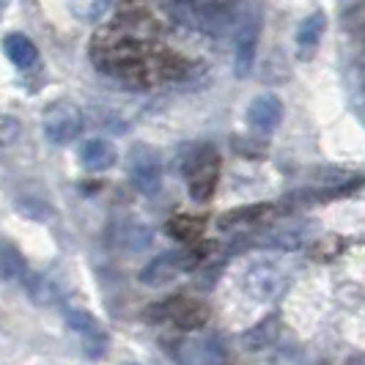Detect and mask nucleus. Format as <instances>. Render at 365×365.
I'll use <instances>...</instances> for the list:
<instances>
[{"label": "nucleus", "instance_id": "39448f33", "mask_svg": "<svg viewBox=\"0 0 365 365\" xmlns=\"http://www.w3.org/2000/svg\"><path fill=\"white\" fill-rule=\"evenodd\" d=\"M146 319L157 324H173L179 329H201L209 322V308L190 297H168L148 308Z\"/></svg>", "mask_w": 365, "mask_h": 365}, {"label": "nucleus", "instance_id": "423d86ee", "mask_svg": "<svg viewBox=\"0 0 365 365\" xmlns=\"http://www.w3.org/2000/svg\"><path fill=\"white\" fill-rule=\"evenodd\" d=\"M41 129L55 146H66L83 132V110L69 99H55L41 113Z\"/></svg>", "mask_w": 365, "mask_h": 365}, {"label": "nucleus", "instance_id": "a878e982", "mask_svg": "<svg viewBox=\"0 0 365 365\" xmlns=\"http://www.w3.org/2000/svg\"><path fill=\"white\" fill-rule=\"evenodd\" d=\"M349 363H365V354H354V357H349Z\"/></svg>", "mask_w": 365, "mask_h": 365}, {"label": "nucleus", "instance_id": "4be33fe9", "mask_svg": "<svg viewBox=\"0 0 365 365\" xmlns=\"http://www.w3.org/2000/svg\"><path fill=\"white\" fill-rule=\"evenodd\" d=\"M69 9L80 22H96L108 14L110 0H69Z\"/></svg>", "mask_w": 365, "mask_h": 365}, {"label": "nucleus", "instance_id": "9b49d317", "mask_svg": "<svg viewBox=\"0 0 365 365\" xmlns=\"http://www.w3.org/2000/svg\"><path fill=\"white\" fill-rule=\"evenodd\" d=\"M110 239H113L115 250H121V253H143L148 245L154 242V231L148 228L146 222H140V220L121 217L113 222Z\"/></svg>", "mask_w": 365, "mask_h": 365}, {"label": "nucleus", "instance_id": "aec40b11", "mask_svg": "<svg viewBox=\"0 0 365 365\" xmlns=\"http://www.w3.org/2000/svg\"><path fill=\"white\" fill-rule=\"evenodd\" d=\"M182 360H187V363H222L225 351L215 338L203 335V338H192V341L184 344Z\"/></svg>", "mask_w": 365, "mask_h": 365}, {"label": "nucleus", "instance_id": "6e6552de", "mask_svg": "<svg viewBox=\"0 0 365 365\" xmlns=\"http://www.w3.org/2000/svg\"><path fill=\"white\" fill-rule=\"evenodd\" d=\"M258 38H261V14H258V9H250L245 17L239 19L237 36H234V74L239 80L253 72Z\"/></svg>", "mask_w": 365, "mask_h": 365}, {"label": "nucleus", "instance_id": "f8f14e48", "mask_svg": "<svg viewBox=\"0 0 365 365\" xmlns=\"http://www.w3.org/2000/svg\"><path fill=\"white\" fill-rule=\"evenodd\" d=\"M308 242H311V225L308 222H286V225L269 228V231H264L253 239V245L272 247V250H297Z\"/></svg>", "mask_w": 365, "mask_h": 365}, {"label": "nucleus", "instance_id": "f03ea898", "mask_svg": "<svg viewBox=\"0 0 365 365\" xmlns=\"http://www.w3.org/2000/svg\"><path fill=\"white\" fill-rule=\"evenodd\" d=\"M212 245L209 242H190L179 250H168V253H160L157 258H151L146 267L140 269L138 280L143 286H165L170 280H176L179 274L195 272L201 267L206 256H209Z\"/></svg>", "mask_w": 365, "mask_h": 365}, {"label": "nucleus", "instance_id": "dca6fc26", "mask_svg": "<svg viewBox=\"0 0 365 365\" xmlns=\"http://www.w3.org/2000/svg\"><path fill=\"white\" fill-rule=\"evenodd\" d=\"M277 335H280V316L272 313V316L261 319L258 324H253L250 329H245L239 335V346L245 351H264V349H269L277 341Z\"/></svg>", "mask_w": 365, "mask_h": 365}, {"label": "nucleus", "instance_id": "1a4fd4ad", "mask_svg": "<svg viewBox=\"0 0 365 365\" xmlns=\"http://www.w3.org/2000/svg\"><path fill=\"white\" fill-rule=\"evenodd\" d=\"M286 286V274L272 261H256L242 274V292L256 302H269Z\"/></svg>", "mask_w": 365, "mask_h": 365}, {"label": "nucleus", "instance_id": "412c9836", "mask_svg": "<svg viewBox=\"0 0 365 365\" xmlns=\"http://www.w3.org/2000/svg\"><path fill=\"white\" fill-rule=\"evenodd\" d=\"M0 274L6 283H17L25 277V258L11 242H3L0 247Z\"/></svg>", "mask_w": 365, "mask_h": 365}, {"label": "nucleus", "instance_id": "4468645a", "mask_svg": "<svg viewBox=\"0 0 365 365\" xmlns=\"http://www.w3.org/2000/svg\"><path fill=\"white\" fill-rule=\"evenodd\" d=\"M324 28H327V17L324 11H311L308 17L297 25V34H294V53H297V61H311L319 44H322V36H324Z\"/></svg>", "mask_w": 365, "mask_h": 365}, {"label": "nucleus", "instance_id": "b1692460", "mask_svg": "<svg viewBox=\"0 0 365 365\" xmlns=\"http://www.w3.org/2000/svg\"><path fill=\"white\" fill-rule=\"evenodd\" d=\"M28 292H31V297H34L36 305H50V302L55 299L53 283H50L47 277H41V274H31V280H28Z\"/></svg>", "mask_w": 365, "mask_h": 365}, {"label": "nucleus", "instance_id": "9d476101", "mask_svg": "<svg viewBox=\"0 0 365 365\" xmlns=\"http://www.w3.org/2000/svg\"><path fill=\"white\" fill-rule=\"evenodd\" d=\"M63 316H66L69 329L83 341V349H86L88 357L105 354V349L110 346V335H108V329L99 324L96 316H91L88 311H80V308H66Z\"/></svg>", "mask_w": 365, "mask_h": 365}, {"label": "nucleus", "instance_id": "2eb2a0df", "mask_svg": "<svg viewBox=\"0 0 365 365\" xmlns=\"http://www.w3.org/2000/svg\"><path fill=\"white\" fill-rule=\"evenodd\" d=\"M272 203H253V206H242V209H231L225 215H220L217 228L222 234H239L242 228H250L272 212Z\"/></svg>", "mask_w": 365, "mask_h": 365}, {"label": "nucleus", "instance_id": "a211bd4d", "mask_svg": "<svg viewBox=\"0 0 365 365\" xmlns=\"http://www.w3.org/2000/svg\"><path fill=\"white\" fill-rule=\"evenodd\" d=\"M3 53H6V58H9L14 66H19V69H31V66H36V61H38L36 44L25 36V34H17V31L3 36Z\"/></svg>", "mask_w": 365, "mask_h": 365}, {"label": "nucleus", "instance_id": "6ab92c4d", "mask_svg": "<svg viewBox=\"0 0 365 365\" xmlns=\"http://www.w3.org/2000/svg\"><path fill=\"white\" fill-rule=\"evenodd\" d=\"M203 231H206V217L203 215H176V217L168 220V234L184 242V245L201 242Z\"/></svg>", "mask_w": 365, "mask_h": 365}, {"label": "nucleus", "instance_id": "393cba45", "mask_svg": "<svg viewBox=\"0 0 365 365\" xmlns=\"http://www.w3.org/2000/svg\"><path fill=\"white\" fill-rule=\"evenodd\" d=\"M0 140H3V146H9L11 140H14V135L19 132V127H17V118H11V115H3L0 118Z\"/></svg>", "mask_w": 365, "mask_h": 365}, {"label": "nucleus", "instance_id": "0eeeda50", "mask_svg": "<svg viewBox=\"0 0 365 365\" xmlns=\"http://www.w3.org/2000/svg\"><path fill=\"white\" fill-rule=\"evenodd\" d=\"M129 179L143 192V195H157L163 190V160L160 154L146 143H135L129 148Z\"/></svg>", "mask_w": 365, "mask_h": 365}, {"label": "nucleus", "instance_id": "f3484780", "mask_svg": "<svg viewBox=\"0 0 365 365\" xmlns=\"http://www.w3.org/2000/svg\"><path fill=\"white\" fill-rule=\"evenodd\" d=\"M80 165L86 168V170H108L115 165L118 160V151L115 146L110 143V140H102V138H91V140H86L83 146H80Z\"/></svg>", "mask_w": 365, "mask_h": 365}, {"label": "nucleus", "instance_id": "5701e85b", "mask_svg": "<svg viewBox=\"0 0 365 365\" xmlns=\"http://www.w3.org/2000/svg\"><path fill=\"white\" fill-rule=\"evenodd\" d=\"M344 28H346V34L351 36L363 38L365 41V3H354V6H349L346 11H344Z\"/></svg>", "mask_w": 365, "mask_h": 365}, {"label": "nucleus", "instance_id": "7ed1b4c3", "mask_svg": "<svg viewBox=\"0 0 365 365\" xmlns=\"http://www.w3.org/2000/svg\"><path fill=\"white\" fill-rule=\"evenodd\" d=\"M173 17L187 28L215 38L228 36L237 22V14L228 0H179L173 3Z\"/></svg>", "mask_w": 365, "mask_h": 365}, {"label": "nucleus", "instance_id": "20e7f679", "mask_svg": "<svg viewBox=\"0 0 365 365\" xmlns=\"http://www.w3.org/2000/svg\"><path fill=\"white\" fill-rule=\"evenodd\" d=\"M220 154L215 146L209 143H198V146H190L182 157V173L187 190H190V198L198 203H206L220 182Z\"/></svg>", "mask_w": 365, "mask_h": 365}, {"label": "nucleus", "instance_id": "ddd939ff", "mask_svg": "<svg viewBox=\"0 0 365 365\" xmlns=\"http://www.w3.org/2000/svg\"><path fill=\"white\" fill-rule=\"evenodd\" d=\"M280 121H283V102H280V96H274V93H258L256 99L250 102V108H247V124H250L253 132L267 135V132L280 127Z\"/></svg>", "mask_w": 365, "mask_h": 365}, {"label": "nucleus", "instance_id": "f257e3e1", "mask_svg": "<svg viewBox=\"0 0 365 365\" xmlns=\"http://www.w3.org/2000/svg\"><path fill=\"white\" fill-rule=\"evenodd\" d=\"M93 66L129 88H151L176 83L190 74V61L160 41L154 17L146 11H124L102 25L88 47Z\"/></svg>", "mask_w": 365, "mask_h": 365}]
</instances>
